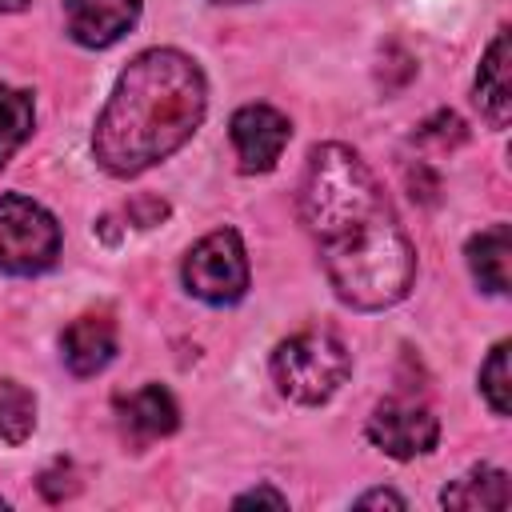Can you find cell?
Returning a JSON list of instances; mask_svg holds the SVG:
<instances>
[{
	"instance_id": "18",
	"label": "cell",
	"mask_w": 512,
	"mask_h": 512,
	"mask_svg": "<svg viewBox=\"0 0 512 512\" xmlns=\"http://www.w3.org/2000/svg\"><path fill=\"white\" fill-rule=\"evenodd\" d=\"M232 504H236V508H252V504H268V508H288V496H284V492H276V488H268V484H260V488H252V492L236 496Z\"/></svg>"
},
{
	"instance_id": "10",
	"label": "cell",
	"mask_w": 512,
	"mask_h": 512,
	"mask_svg": "<svg viewBox=\"0 0 512 512\" xmlns=\"http://www.w3.org/2000/svg\"><path fill=\"white\" fill-rule=\"evenodd\" d=\"M116 416H120L124 432H132L136 440L168 436V432H176V424H180V408H176L172 392L160 388V384H144V388H136L132 396H120V400H116Z\"/></svg>"
},
{
	"instance_id": "21",
	"label": "cell",
	"mask_w": 512,
	"mask_h": 512,
	"mask_svg": "<svg viewBox=\"0 0 512 512\" xmlns=\"http://www.w3.org/2000/svg\"><path fill=\"white\" fill-rule=\"evenodd\" d=\"M216 4H248V0H216Z\"/></svg>"
},
{
	"instance_id": "2",
	"label": "cell",
	"mask_w": 512,
	"mask_h": 512,
	"mask_svg": "<svg viewBox=\"0 0 512 512\" xmlns=\"http://www.w3.org/2000/svg\"><path fill=\"white\" fill-rule=\"evenodd\" d=\"M204 108L208 84L200 64L176 48H148L120 72L96 120L92 152L104 172L140 176L200 128Z\"/></svg>"
},
{
	"instance_id": "15",
	"label": "cell",
	"mask_w": 512,
	"mask_h": 512,
	"mask_svg": "<svg viewBox=\"0 0 512 512\" xmlns=\"http://www.w3.org/2000/svg\"><path fill=\"white\" fill-rule=\"evenodd\" d=\"M36 428V396L20 380H0V440L24 444Z\"/></svg>"
},
{
	"instance_id": "22",
	"label": "cell",
	"mask_w": 512,
	"mask_h": 512,
	"mask_svg": "<svg viewBox=\"0 0 512 512\" xmlns=\"http://www.w3.org/2000/svg\"><path fill=\"white\" fill-rule=\"evenodd\" d=\"M4 504H8V500H4V496H0V508H4Z\"/></svg>"
},
{
	"instance_id": "1",
	"label": "cell",
	"mask_w": 512,
	"mask_h": 512,
	"mask_svg": "<svg viewBox=\"0 0 512 512\" xmlns=\"http://www.w3.org/2000/svg\"><path fill=\"white\" fill-rule=\"evenodd\" d=\"M300 220L320 248L328 284L352 308H388L408 296L416 248L372 168L348 144H316L300 180Z\"/></svg>"
},
{
	"instance_id": "9",
	"label": "cell",
	"mask_w": 512,
	"mask_h": 512,
	"mask_svg": "<svg viewBox=\"0 0 512 512\" xmlns=\"http://www.w3.org/2000/svg\"><path fill=\"white\" fill-rule=\"evenodd\" d=\"M60 348H64V364L76 376H96L116 356V324H112V316H104V312L76 316L64 328Z\"/></svg>"
},
{
	"instance_id": "7",
	"label": "cell",
	"mask_w": 512,
	"mask_h": 512,
	"mask_svg": "<svg viewBox=\"0 0 512 512\" xmlns=\"http://www.w3.org/2000/svg\"><path fill=\"white\" fill-rule=\"evenodd\" d=\"M232 148H236V160H240V172H268L276 168L288 136H292V124L284 112H276L272 104H244L236 108L232 116Z\"/></svg>"
},
{
	"instance_id": "4",
	"label": "cell",
	"mask_w": 512,
	"mask_h": 512,
	"mask_svg": "<svg viewBox=\"0 0 512 512\" xmlns=\"http://www.w3.org/2000/svg\"><path fill=\"white\" fill-rule=\"evenodd\" d=\"M56 256H60L56 216L20 192L0 196V272L32 276L52 268Z\"/></svg>"
},
{
	"instance_id": "17",
	"label": "cell",
	"mask_w": 512,
	"mask_h": 512,
	"mask_svg": "<svg viewBox=\"0 0 512 512\" xmlns=\"http://www.w3.org/2000/svg\"><path fill=\"white\" fill-rule=\"evenodd\" d=\"M416 136H420V140L436 136L440 144H460V140H464V124H460V116H452V112H436Z\"/></svg>"
},
{
	"instance_id": "13",
	"label": "cell",
	"mask_w": 512,
	"mask_h": 512,
	"mask_svg": "<svg viewBox=\"0 0 512 512\" xmlns=\"http://www.w3.org/2000/svg\"><path fill=\"white\" fill-rule=\"evenodd\" d=\"M512 492H508V476L500 468H472L468 476H460L456 484H448L440 492L444 508H508Z\"/></svg>"
},
{
	"instance_id": "11",
	"label": "cell",
	"mask_w": 512,
	"mask_h": 512,
	"mask_svg": "<svg viewBox=\"0 0 512 512\" xmlns=\"http://www.w3.org/2000/svg\"><path fill=\"white\" fill-rule=\"evenodd\" d=\"M476 104L492 128H504L512 116V80H508V32L500 28L488 44L476 72Z\"/></svg>"
},
{
	"instance_id": "5",
	"label": "cell",
	"mask_w": 512,
	"mask_h": 512,
	"mask_svg": "<svg viewBox=\"0 0 512 512\" xmlns=\"http://www.w3.org/2000/svg\"><path fill=\"white\" fill-rule=\"evenodd\" d=\"M184 288L204 304H236L248 292V256L236 228H216L184 256Z\"/></svg>"
},
{
	"instance_id": "19",
	"label": "cell",
	"mask_w": 512,
	"mask_h": 512,
	"mask_svg": "<svg viewBox=\"0 0 512 512\" xmlns=\"http://www.w3.org/2000/svg\"><path fill=\"white\" fill-rule=\"evenodd\" d=\"M356 508H404V496H396L388 488H376V492H364L356 500Z\"/></svg>"
},
{
	"instance_id": "3",
	"label": "cell",
	"mask_w": 512,
	"mask_h": 512,
	"mask_svg": "<svg viewBox=\"0 0 512 512\" xmlns=\"http://www.w3.org/2000/svg\"><path fill=\"white\" fill-rule=\"evenodd\" d=\"M352 372V356L344 340L328 328H304L276 344L272 352V376L280 392L296 404H324L340 392V384Z\"/></svg>"
},
{
	"instance_id": "6",
	"label": "cell",
	"mask_w": 512,
	"mask_h": 512,
	"mask_svg": "<svg viewBox=\"0 0 512 512\" xmlns=\"http://www.w3.org/2000/svg\"><path fill=\"white\" fill-rule=\"evenodd\" d=\"M368 440L388 452L392 460H412L436 448L440 440V420L412 400H384L368 416Z\"/></svg>"
},
{
	"instance_id": "20",
	"label": "cell",
	"mask_w": 512,
	"mask_h": 512,
	"mask_svg": "<svg viewBox=\"0 0 512 512\" xmlns=\"http://www.w3.org/2000/svg\"><path fill=\"white\" fill-rule=\"evenodd\" d=\"M28 8V0H0V12H20Z\"/></svg>"
},
{
	"instance_id": "8",
	"label": "cell",
	"mask_w": 512,
	"mask_h": 512,
	"mask_svg": "<svg viewBox=\"0 0 512 512\" xmlns=\"http://www.w3.org/2000/svg\"><path fill=\"white\" fill-rule=\"evenodd\" d=\"M64 16L76 44L108 48L140 20V0H64Z\"/></svg>"
},
{
	"instance_id": "14",
	"label": "cell",
	"mask_w": 512,
	"mask_h": 512,
	"mask_svg": "<svg viewBox=\"0 0 512 512\" xmlns=\"http://www.w3.org/2000/svg\"><path fill=\"white\" fill-rule=\"evenodd\" d=\"M32 120H36L32 92L0 84V164H8L12 152L32 136Z\"/></svg>"
},
{
	"instance_id": "16",
	"label": "cell",
	"mask_w": 512,
	"mask_h": 512,
	"mask_svg": "<svg viewBox=\"0 0 512 512\" xmlns=\"http://www.w3.org/2000/svg\"><path fill=\"white\" fill-rule=\"evenodd\" d=\"M480 392H484V400L492 404V412H496V416H508V408H512V384H508V340H500V344L488 352V360H484V368H480Z\"/></svg>"
},
{
	"instance_id": "12",
	"label": "cell",
	"mask_w": 512,
	"mask_h": 512,
	"mask_svg": "<svg viewBox=\"0 0 512 512\" xmlns=\"http://www.w3.org/2000/svg\"><path fill=\"white\" fill-rule=\"evenodd\" d=\"M468 268L484 292L504 296L512 284V228L492 224L468 240Z\"/></svg>"
}]
</instances>
